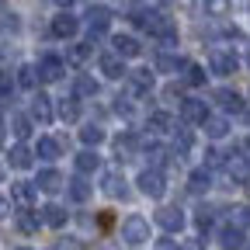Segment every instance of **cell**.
Masks as SVG:
<instances>
[{
    "label": "cell",
    "mask_w": 250,
    "mask_h": 250,
    "mask_svg": "<svg viewBox=\"0 0 250 250\" xmlns=\"http://www.w3.org/2000/svg\"><path fill=\"white\" fill-rule=\"evenodd\" d=\"M215 101L223 104L226 111H233V115H236V111H243V98H240L236 90H229V87H219V90H215Z\"/></svg>",
    "instance_id": "cell-19"
},
{
    "label": "cell",
    "mask_w": 250,
    "mask_h": 250,
    "mask_svg": "<svg viewBox=\"0 0 250 250\" xmlns=\"http://www.w3.org/2000/svg\"><path fill=\"white\" fill-rule=\"evenodd\" d=\"M77 31H80V21H77L70 11H62L59 18H52V35H56V39H73Z\"/></svg>",
    "instance_id": "cell-8"
},
{
    "label": "cell",
    "mask_w": 250,
    "mask_h": 250,
    "mask_svg": "<svg viewBox=\"0 0 250 250\" xmlns=\"http://www.w3.org/2000/svg\"><path fill=\"white\" fill-rule=\"evenodd\" d=\"M18 250H28V247H18Z\"/></svg>",
    "instance_id": "cell-50"
},
{
    "label": "cell",
    "mask_w": 250,
    "mask_h": 250,
    "mask_svg": "<svg viewBox=\"0 0 250 250\" xmlns=\"http://www.w3.org/2000/svg\"><path fill=\"white\" fill-rule=\"evenodd\" d=\"M205 4V11H212V14H226L229 11V0H202Z\"/></svg>",
    "instance_id": "cell-42"
},
{
    "label": "cell",
    "mask_w": 250,
    "mask_h": 250,
    "mask_svg": "<svg viewBox=\"0 0 250 250\" xmlns=\"http://www.w3.org/2000/svg\"><path fill=\"white\" fill-rule=\"evenodd\" d=\"M56 4H59V7H62V11H66V7H70V4H73V0H56Z\"/></svg>",
    "instance_id": "cell-48"
},
{
    "label": "cell",
    "mask_w": 250,
    "mask_h": 250,
    "mask_svg": "<svg viewBox=\"0 0 250 250\" xmlns=\"http://www.w3.org/2000/svg\"><path fill=\"white\" fill-rule=\"evenodd\" d=\"M146 156H149V164H153L149 170H160V167L167 164V149H164L160 143H149V146H146Z\"/></svg>",
    "instance_id": "cell-31"
},
{
    "label": "cell",
    "mask_w": 250,
    "mask_h": 250,
    "mask_svg": "<svg viewBox=\"0 0 250 250\" xmlns=\"http://www.w3.org/2000/svg\"><path fill=\"white\" fill-rule=\"evenodd\" d=\"M181 118L188 125H202L208 118V104L202 98H181Z\"/></svg>",
    "instance_id": "cell-5"
},
{
    "label": "cell",
    "mask_w": 250,
    "mask_h": 250,
    "mask_svg": "<svg viewBox=\"0 0 250 250\" xmlns=\"http://www.w3.org/2000/svg\"><path fill=\"white\" fill-rule=\"evenodd\" d=\"M215 167H226V153L208 149V153H205V170H215Z\"/></svg>",
    "instance_id": "cell-39"
},
{
    "label": "cell",
    "mask_w": 250,
    "mask_h": 250,
    "mask_svg": "<svg viewBox=\"0 0 250 250\" xmlns=\"http://www.w3.org/2000/svg\"><path fill=\"white\" fill-rule=\"evenodd\" d=\"M11 198L28 212V208H31V202H35V184H28V181H14V184H11Z\"/></svg>",
    "instance_id": "cell-12"
},
{
    "label": "cell",
    "mask_w": 250,
    "mask_h": 250,
    "mask_svg": "<svg viewBox=\"0 0 250 250\" xmlns=\"http://www.w3.org/2000/svg\"><path fill=\"white\" fill-rule=\"evenodd\" d=\"M139 52H143V45L136 35H115V56L118 59H136Z\"/></svg>",
    "instance_id": "cell-11"
},
{
    "label": "cell",
    "mask_w": 250,
    "mask_h": 250,
    "mask_svg": "<svg viewBox=\"0 0 250 250\" xmlns=\"http://www.w3.org/2000/svg\"><path fill=\"white\" fill-rule=\"evenodd\" d=\"M31 156H35V153H31L24 143H18V146L11 149L7 160H11V167H14V170H28V167H31Z\"/></svg>",
    "instance_id": "cell-21"
},
{
    "label": "cell",
    "mask_w": 250,
    "mask_h": 250,
    "mask_svg": "<svg viewBox=\"0 0 250 250\" xmlns=\"http://www.w3.org/2000/svg\"><path fill=\"white\" fill-rule=\"evenodd\" d=\"M139 191H143L146 198H153V202H160V198L167 195L164 174H160V170H143V174H139Z\"/></svg>",
    "instance_id": "cell-3"
},
{
    "label": "cell",
    "mask_w": 250,
    "mask_h": 250,
    "mask_svg": "<svg viewBox=\"0 0 250 250\" xmlns=\"http://www.w3.org/2000/svg\"><path fill=\"white\" fill-rule=\"evenodd\" d=\"M7 212H11V202H7V198H0V219H7Z\"/></svg>",
    "instance_id": "cell-45"
},
{
    "label": "cell",
    "mask_w": 250,
    "mask_h": 250,
    "mask_svg": "<svg viewBox=\"0 0 250 250\" xmlns=\"http://www.w3.org/2000/svg\"><path fill=\"white\" fill-rule=\"evenodd\" d=\"M59 118H62V122H77V118H80L77 98H62V101H59Z\"/></svg>",
    "instance_id": "cell-29"
},
{
    "label": "cell",
    "mask_w": 250,
    "mask_h": 250,
    "mask_svg": "<svg viewBox=\"0 0 250 250\" xmlns=\"http://www.w3.org/2000/svg\"><path fill=\"white\" fill-rule=\"evenodd\" d=\"M156 250H181L174 240H156Z\"/></svg>",
    "instance_id": "cell-44"
},
{
    "label": "cell",
    "mask_w": 250,
    "mask_h": 250,
    "mask_svg": "<svg viewBox=\"0 0 250 250\" xmlns=\"http://www.w3.org/2000/svg\"><path fill=\"white\" fill-rule=\"evenodd\" d=\"M31 118H35L39 125H49L52 122V98L35 94V101H31Z\"/></svg>",
    "instance_id": "cell-14"
},
{
    "label": "cell",
    "mask_w": 250,
    "mask_h": 250,
    "mask_svg": "<svg viewBox=\"0 0 250 250\" xmlns=\"http://www.w3.org/2000/svg\"><path fill=\"white\" fill-rule=\"evenodd\" d=\"M219 243H223L226 250H243V233L233 229V226H223V233H219Z\"/></svg>",
    "instance_id": "cell-26"
},
{
    "label": "cell",
    "mask_w": 250,
    "mask_h": 250,
    "mask_svg": "<svg viewBox=\"0 0 250 250\" xmlns=\"http://www.w3.org/2000/svg\"><path fill=\"white\" fill-rule=\"evenodd\" d=\"M156 226H160V229H167V233H181L184 229V212L181 208H160V212H156Z\"/></svg>",
    "instance_id": "cell-7"
},
{
    "label": "cell",
    "mask_w": 250,
    "mask_h": 250,
    "mask_svg": "<svg viewBox=\"0 0 250 250\" xmlns=\"http://www.w3.org/2000/svg\"><path fill=\"white\" fill-rule=\"evenodd\" d=\"M125 77H129V83H132V94H146L153 87V73L149 70H136V73H125Z\"/></svg>",
    "instance_id": "cell-23"
},
{
    "label": "cell",
    "mask_w": 250,
    "mask_h": 250,
    "mask_svg": "<svg viewBox=\"0 0 250 250\" xmlns=\"http://www.w3.org/2000/svg\"><path fill=\"white\" fill-rule=\"evenodd\" d=\"M98 66H101V73H104L108 80H122L125 73H129V70H125V62H122L115 52H104V56L98 59Z\"/></svg>",
    "instance_id": "cell-9"
},
{
    "label": "cell",
    "mask_w": 250,
    "mask_h": 250,
    "mask_svg": "<svg viewBox=\"0 0 250 250\" xmlns=\"http://www.w3.org/2000/svg\"><path fill=\"white\" fill-rule=\"evenodd\" d=\"M0 31H11V35H18L21 31V18L14 11H0Z\"/></svg>",
    "instance_id": "cell-35"
},
{
    "label": "cell",
    "mask_w": 250,
    "mask_h": 250,
    "mask_svg": "<svg viewBox=\"0 0 250 250\" xmlns=\"http://www.w3.org/2000/svg\"><path fill=\"white\" fill-rule=\"evenodd\" d=\"M208 184H212L208 170H191V177H188V191H191V195H202V191H208Z\"/></svg>",
    "instance_id": "cell-25"
},
{
    "label": "cell",
    "mask_w": 250,
    "mask_h": 250,
    "mask_svg": "<svg viewBox=\"0 0 250 250\" xmlns=\"http://www.w3.org/2000/svg\"><path fill=\"white\" fill-rule=\"evenodd\" d=\"M35 73H39V80L52 83V80H59L62 73H66V62H62L59 56H42V62L35 66Z\"/></svg>",
    "instance_id": "cell-6"
},
{
    "label": "cell",
    "mask_w": 250,
    "mask_h": 250,
    "mask_svg": "<svg viewBox=\"0 0 250 250\" xmlns=\"http://www.w3.org/2000/svg\"><path fill=\"white\" fill-rule=\"evenodd\" d=\"M205 77H208V73H205L202 66H195V62H188V66H184V83H188V87L205 83Z\"/></svg>",
    "instance_id": "cell-34"
},
{
    "label": "cell",
    "mask_w": 250,
    "mask_h": 250,
    "mask_svg": "<svg viewBox=\"0 0 250 250\" xmlns=\"http://www.w3.org/2000/svg\"><path fill=\"white\" fill-rule=\"evenodd\" d=\"M104 195H111V198H129L125 177H122L118 170H108V174H104Z\"/></svg>",
    "instance_id": "cell-15"
},
{
    "label": "cell",
    "mask_w": 250,
    "mask_h": 250,
    "mask_svg": "<svg viewBox=\"0 0 250 250\" xmlns=\"http://www.w3.org/2000/svg\"><path fill=\"white\" fill-rule=\"evenodd\" d=\"M188 250H205V243H202V240H191V243H188Z\"/></svg>",
    "instance_id": "cell-46"
},
{
    "label": "cell",
    "mask_w": 250,
    "mask_h": 250,
    "mask_svg": "<svg viewBox=\"0 0 250 250\" xmlns=\"http://www.w3.org/2000/svg\"><path fill=\"white\" fill-rule=\"evenodd\" d=\"M83 18H87V28H90V39H94V35H104L108 24H111V7H104V4H90V11H87Z\"/></svg>",
    "instance_id": "cell-4"
},
{
    "label": "cell",
    "mask_w": 250,
    "mask_h": 250,
    "mask_svg": "<svg viewBox=\"0 0 250 250\" xmlns=\"http://www.w3.org/2000/svg\"><path fill=\"white\" fill-rule=\"evenodd\" d=\"M208 70H212V73H219V77H229V73H236V70H240V59H236V52H233V49L215 45V49L208 52Z\"/></svg>",
    "instance_id": "cell-1"
},
{
    "label": "cell",
    "mask_w": 250,
    "mask_h": 250,
    "mask_svg": "<svg viewBox=\"0 0 250 250\" xmlns=\"http://www.w3.org/2000/svg\"><path fill=\"white\" fill-rule=\"evenodd\" d=\"M18 229H21V233H35V229H39V219L28 215V212H21V215H18Z\"/></svg>",
    "instance_id": "cell-40"
},
{
    "label": "cell",
    "mask_w": 250,
    "mask_h": 250,
    "mask_svg": "<svg viewBox=\"0 0 250 250\" xmlns=\"http://www.w3.org/2000/svg\"><path fill=\"white\" fill-rule=\"evenodd\" d=\"M0 177H4V167H0Z\"/></svg>",
    "instance_id": "cell-49"
},
{
    "label": "cell",
    "mask_w": 250,
    "mask_h": 250,
    "mask_svg": "<svg viewBox=\"0 0 250 250\" xmlns=\"http://www.w3.org/2000/svg\"><path fill=\"white\" fill-rule=\"evenodd\" d=\"M11 73H0V104H7L11 101Z\"/></svg>",
    "instance_id": "cell-41"
},
{
    "label": "cell",
    "mask_w": 250,
    "mask_h": 250,
    "mask_svg": "<svg viewBox=\"0 0 250 250\" xmlns=\"http://www.w3.org/2000/svg\"><path fill=\"white\" fill-rule=\"evenodd\" d=\"M73 90H77V98H94V94H98V80H94V77H87V73H80Z\"/></svg>",
    "instance_id": "cell-28"
},
{
    "label": "cell",
    "mask_w": 250,
    "mask_h": 250,
    "mask_svg": "<svg viewBox=\"0 0 250 250\" xmlns=\"http://www.w3.org/2000/svg\"><path fill=\"white\" fill-rule=\"evenodd\" d=\"M52 250H56V247H52Z\"/></svg>",
    "instance_id": "cell-51"
},
{
    "label": "cell",
    "mask_w": 250,
    "mask_h": 250,
    "mask_svg": "<svg viewBox=\"0 0 250 250\" xmlns=\"http://www.w3.org/2000/svg\"><path fill=\"white\" fill-rule=\"evenodd\" d=\"M66 184H70L66 191H70V198H73V202H87V198L94 195V184H90L87 177H80V174H77L73 181H66Z\"/></svg>",
    "instance_id": "cell-18"
},
{
    "label": "cell",
    "mask_w": 250,
    "mask_h": 250,
    "mask_svg": "<svg viewBox=\"0 0 250 250\" xmlns=\"http://www.w3.org/2000/svg\"><path fill=\"white\" fill-rule=\"evenodd\" d=\"M229 226L240 229V233L250 226V205H233V208H229Z\"/></svg>",
    "instance_id": "cell-24"
},
{
    "label": "cell",
    "mask_w": 250,
    "mask_h": 250,
    "mask_svg": "<svg viewBox=\"0 0 250 250\" xmlns=\"http://www.w3.org/2000/svg\"><path fill=\"white\" fill-rule=\"evenodd\" d=\"M18 83H21V87H35V83H39V73H35L31 62H24V66L18 70Z\"/></svg>",
    "instance_id": "cell-37"
},
{
    "label": "cell",
    "mask_w": 250,
    "mask_h": 250,
    "mask_svg": "<svg viewBox=\"0 0 250 250\" xmlns=\"http://www.w3.org/2000/svg\"><path fill=\"white\" fill-rule=\"evenodd\" d=\"M90 52H94V42H83V45H73V49L66 52V59H70V62H83Z\"/></svg>",
    "instance_id": "cell-38"
},
{
    "label": "cell",
    "mask_w": 250,
    "mask_h": 250,
    "mask_svg": "<svg viewBox=\"0 0 250 250\" xmlns=\"http://www.w3.org/2000/svg\"><path fill=\"white\" fill-rule=\"evenodd\" d=\"M11 129H14V136L24 143V139L31 136V118H28V115H14V118H11Z\"/></svg>",
    "instance_id": "cell-33"
},
{
    "label": "cell",
    "mask_w": 250,
    "mask_h": 250,
    "mask_svg": "<svg viewBox=\"0 0 250 250\" xmlns=\"http://www.w3.org/2000/svg\"><path fill=\"white\" fill-rule=\"evenodd\" d=\"M4 129H7V122L0 118V146H4Z\"/></svg>",
    "instance_id": "cell-47"
},
{
    "label": "cell",
    "mask_w": 250,
    "mask_h": 250,
    "mask_svg": "<svg viewBox=\"0 0 250 250\" xmlns=\"http://www.w3.org/2000/svg\"><path fill=\"white\" fill-rule=\"evenodd\" d=\"M202 125H205V136H208V139H226V136H229V118L208 115Z\"/></svg>",
    "instance_id": "cell-16"
},
{
    "label": "cell",
    "mask_w": 250,
    "mask_h": 250,
    "mask_svg": "<svg viewBox=\"0 0 250 250\" xmlns=\"http://www.w3.org/2000/svg\"><path fill=\"white\" fill-rule=\"evenodd\" d=\"M94 170H101V156L94 153V149L77 153V174H80V177H87V174H94Z\"/></svg>",
    "instance_id": "cell-17"
},
{
    "label": "cell",
    "mask_w": 250,
    "mask_h": 250,
    "mask_svg": "<svg viewBox=\"0 0 250 250\" xmlns=\"http://www.w3.org/2000/svg\"><path fill=\"white\" fill-rule=\"evenodd\" d=\"M80 139H83V146H101L104 143V129H101V125H83V129H80Z\"/></svg>",
    "instance_id": "cell-27"
},
{
    "label": "cell",
    "mask_w": 250,
    "mask_h": 250,
    "mask_svg": "<svg viewBox=\"0 0 250 250\" xmlns=\"http://www.w3.org/2000/svg\"><path fill=\"white\" fill-rule=\"evenodd\" d=\"M184 66H188V62L181 56H174V52H160V56H156V70H160V73H177Z\"/></svg>",
    "instance_id": "cell-22"
},
{
    "label": "cell",
    "mask_w": 250,
    "mask_h": 250,
    "mask_svg": "<svg viewBox=\"0 0 250 250\" xmlns=\"http://www.w3.org/2000/svg\"><path fill=\"white\" fill-rule=\"evenodd\" d=\"M146 129H149L153 136L170 132V129H174V115H170V111H153V115L146 118Z\"/></svg>",
    "instance_id": "cell-13"
},
{
    "label": "cell",
    "mask_w": 250,
    "mask_h": 250,
    "mask_svg": "<svg viewBox=\"0 0 250 250\" xmlns=\"http://www.w3.org/2000/svg\"><path fill=\"white\" fill-rule=\"evenodd\" d=\"M39 223H45V226L59 229L62 223H66V208H62V205H45V208H42V215H39Z\"/></svg>",
    "instance_id": "cell-20"
},
{
    "label": "cell",
    "mask_w": 250,
    "mask_h": 250,
    "mask_svg": "<svg viewBox=\"0 0 250 250\" xmlns=\"http://www.w3.org/2000/svg\"><path fill=\"white\" fill-rule=\"evenodd\" d=\"M35 188H42V191L56 195V191H62V188H66V181H62V174H59V170L45 167V170H39V181H35Z\"/></svg>",
    "instance_id": "cell-10"
},
{
    "label": "cell",
    "mask_w": 250,
    "mask_h": 250,
    "mask_svg": "<svg viewBox=\"0 0 250 250\" xmlns=\"http://www.w3.org/2000/svg\"><path fill=\"white\" fill-rule=\"evenodd\" d=\"M122 240L129 243V247H139V243H146L149 240V223L143 215H129L122 223Z\"/></svg>",
    "instance_id": "cell-2"
},
{
    "label": "cell",
    "mask_w": 250,
    "mask_h": 250,
    "mask_svg": "<svg viewBox=\"0 0 250 250\" xmlns=\"http://www.w3.org/2000/svg\"><path fill=\"white\" fill-rule=\"evenodd\" d=\"M212 219H215V215H212V208H198L195 226H198V229H208V226H212Z\"/></svg>",
    "instance_id": "cell-43"
},
{
    "label": "cell",
    "mask_w": 250,
    "mask_h": 250,
    "mask_svg": "<svg viewBox=\"0 0 250 250\" xmlns=\"http://www.w3.org/2000/svg\"><path fill=\"white\" fill-rule=\"evenodd\" d=\"M115 146H118V156H129V153L139 149V136H136V132H122Z\"/></svg>",
    "instance_id": "cell-30"
},
{
    "label": "cell",
    "mask_w": 250,
    "mask_h": 250,
    "mask_svg": "<svg viewBox=\"0 0 250 250\" xmlns=\"http://www.w3.org/2000/svg\"><path fill=\"white\" fill-rule=\"evenodd\" d=\"M39 156H42V160H56V156H59V143L49 139V136H42L39 139Z\"/></svg>",
    "instance_id": "cell-36"
},
{
    "label": "cell",
    "mask_w": 250,
    "mask_h": 250,
    "mask_svg": "<svg viewBox=\"0 0 250 250\" xmlns=\"http://www.w3.org/2000/svg\"><path fill=\"white\" fill-rule=\"evenodd\" d=\"M191 143H195L191 129H177V136H174V156H184L188 149H191Z\"/></svg>",
    "instance_id": "cell-32"
}]
</instances>
